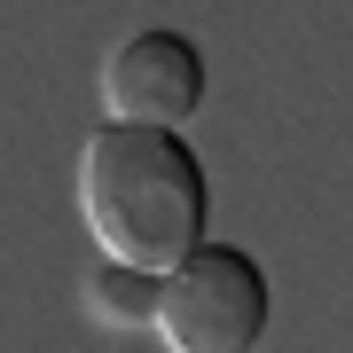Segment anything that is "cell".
<instances>
[{
  "label": "cell",
  "mask_w": 353,
  "mask_h": 353,
  "mask_svg": "<svg viewBox=\"0 0 353 353\" xmlns=\"http://www.w3.org/2000/svg\"><path fill=\"white\" fill-rule=\"evenodd\" d=\"M79 220L102 259H126L141 275H165L181 252L204 243L212 181L181 126H126L102 118L79 150Z\"/></svg>",
  "instance_id": "obj_1"
},
{
  "label": "cell",
  "mask_w": 353,
  "mask_h": 353,
  "mask_svg": "<svg viewBox=\"0 0 353 353\" xmlns=\"http://www.w3.org/2000/svg\"><path fill=\"white\" fill-rule=\"evenodd\" d=\"M267 275L243 243H196L157 275V306L150 330L165 338V353H259L267 338Z\"/></svg>",
  "instance_id": "obj_2"
},
{
  "label": "cell",
  "mask_w": 353,
  "mask_h": 353,
  "mask_svg": "<svg viewBox=\"0 0 353 353\" xmlns=\"http://www.w3.org/2000/svg\"><path fill=\"white\" fill-rule=\"evenodd\" d=\"M102 110L126 118V126H181L204 110V48L189 32H134L110 48L102 63Z\"/></svg>",
  "instance_id": "obj_3"
},
{
  "label": "cell",
  "mask_w": 353,
  "mask_h": 353,
  "mask_svg": "<svg viewBox=\"0 0 353 353\" xmlns=\"http://www.w3.org/2000/svg\"><path fill=\"white\" fill-rule=\"evenodd\" d=\"M79 306H87L102 330H150L157 275H141V267H126V259H94L87 283H79Z\"/></svg>",
  "instance_id": "obj_4"
}]
</instances>
